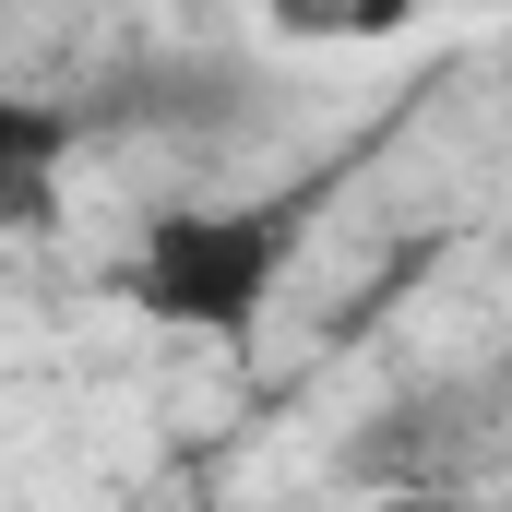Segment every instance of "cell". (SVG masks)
<instances>
[{"label": "cell", "mask_w": 512, "mask_h": 512, "mask_svg": "<svg viewBox=\"0 0 512 512\" xmlns=\"http://www.w3.org/2000/svg\"><path fill=\"white\" fill-rule=\"evenodd\" d=\"M298 239H310V203H286V191H262V203H179V215L143 227V251H131V298H143L155 322H179V334L239 346L262 310H274Z\"/></svg>", "instance_id": "cell-1"}, {"label": "cell", "mask_w": 512, "mask_h": 512, "mask_svg": "<svg viewBox=\"0 0 512 512\" xmlns=\"http://www.w3.org/2000/svg\"><path fill=\"white\" fill-rule=\"evenodd\" d=\"M382 512H477V501H429V489H405V501H382Z\"/></svg>", "instance_id": "cell-3"}, {"label": "cell", "mask_w": 512, "mask_h": 512, "mask_svg": "<svg viewBox=\"0 0 512 512\" xmlns=\"http://www.w3.org/2000/svg\"><path fill=\"white\" fill-rule=\"evenodd\" d=\"M60 155H72V108L0 96V227H48L60 215Z\"/></svg>", "instance_id": "cell-2"}]
</instances>
